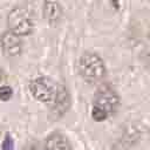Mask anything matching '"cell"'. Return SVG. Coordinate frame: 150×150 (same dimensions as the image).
<instances>
[{"mask_svg": "<svg viewBox=\"0 0 150 150\" xmlns=\"http://www.w3.org/2000/svg\"><path fill=\"white\" fill-rule=\"evenodd\" d=\"M23 150H41V146H40V144H39L38 142L32 141V142H29V143L23 148Z\"/></svg>", "mask_w": 150, "mask_h": 150, "instance_id": "obj_11", "label": "cell"}, {"mask_svg": "<svg viewBox=\"0 0 150 150\" xmlns=\"http://www.w3.org/2000/svg\"><path fill=\"white\" fill-rule=\"evenodd\" d=\"M43 150H73L69 141L64 135L55 131L48 135L43 143Z\"/></svg>", "mask_w": 150, "mask_h": 150, "instance_id": "obj_7", "label": "cell"}, {"mask_svg": "<svg viewBox=\"0 0 150 150\" xmlns=\"http://www.w3.org/2000/svg\"><path fill=\"white\" fill-rule=\"evenodd\" d=\"M13 96V89L8 86L0 87V100L1 101H8Z\"/></svg>", "mask_w": 150, "mask_h": 150, "instance_id": "obj_9", "label": "cell"}, {"mask_svg": "<svg viewBox=\"0 0 150 150\" xmlns=\"http://www.w3.org/2000/svg\"><path fill=\"white\" fill-rule=\"evenodd\" d=\"M42 14H43L45 20L49 25H55L61 20L63 11H62V7L57 2L52 1V0H46L42 6Z\"/></svg>", "mask_w": 150, "mask_h": 150, "instance_id": "obj_8", "label": "cell"}, {"mask_svg": "<svg viewBox=\"0 0 150 150\" xmlns=\"http://www.w3.org/2000/svg\"><path fill=\"white\" fill-rule=\"evenodd\" d=\"M70 94L67 87L63 84H57L56 87V93L50 102L52 104V110L56 116H63L70 108Z\"/></svg>", "mask_w": 150, "mask_h": 150, "instance_id": "obj_6", "label": "cell"}, {"mask_svg": "<svg viewBox=\"0 0 150 150\" xmlns=\"http://www.w3.org/2000/svg\"><path fill=\"white\" fill-rule=\"evenodd\" d=\"M120 105V97L117 93L109 86L100 88L94 97L91 105V117L97 122L109 118L117 110Z\"/></svg>", "mask_w": 150, "mask_h": 150, "instance_id": "obj_1", "label": "cell"}, {"mask_svg": "<svg viewBox=\"0 0 150 150\" xmlns=\"http://www.w3.org/2000/svg\"><path fill=\"white\" fill-rule=\"evenodd\" d=\"M22 40L21 36L16 35L11 30L2 33L0 38V47L6 57H16L22 52Z\"/></svg>", "mask_w": 150, "mask_h": 150, "instance_id": "obj_5", "label": "cell"}, {"mask_svg": "<svg viewBox=\"0 0 150 150\" xmlns=\"http://www.w3.org/2000/svg\"><path fill=\"white\" fill-rule=\"evenodd\" d=\"M9 30L19 36H27L34 29V21L30 12L25 7H14L7 15Z\"/></svg>", "mask_w": 150, "mask_h": 150, "instance_id": "obj_3", "label": "cell"}, {"mask_svg": "<svg viewBox=\"0 0 150 150\" xmlns=\"http://www.w3.org/2000/svg\"><path fill=\"white\" fill-rule=\"evenodd\" d=\"M79 71L81 77L90 84L101 82L107 75V68L103 59L93 52H86L79 61Z\"/></svg>", "mask_w": 150, "mask_h": 150, "instance_id": "obj_2", "label": "cell"}, {"mask_svg": "<svg viewBox=\"0 0 150 150\" xmlns=\"http://www.w3.org/2000/svg\"><path fill=\"white\" fill-rule=\"evenodd\" d=\"M13 148H14V143H13L12 137L9 135H6L4 143H2V150H13Z\"/></svg>", "mask_w": 150, "mask_h": 150, "instance_id": "obj_10", "label": "cell"}, {"mask_svg": "<svg viewBox=\"0 0 150 150\" xmlns=\"http://www.w3.org/2000/svg\"><path fill=\"white\" fill-rule=\"evenodd\" d=\"M56 87L57 84H55L52 79L46 76L35 77L28 84L32 96L42 103H50L53 101L56 93Z\"/></svg>", "mask_w": 150, "mask_h": 150, "instance_id": "obj_4", "label": "cell"}]
</instances>
